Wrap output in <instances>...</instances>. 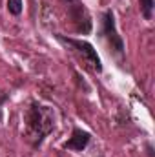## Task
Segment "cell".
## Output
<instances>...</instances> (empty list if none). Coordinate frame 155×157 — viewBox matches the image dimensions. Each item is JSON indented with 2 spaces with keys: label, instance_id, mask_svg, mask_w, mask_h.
I'll return each instance as SVG.
<instances>
[{
  "label": "cell",
  "instance_id": "7",
  "mask_svg": "<svg viewBox=\"0 0 155 157\" xmlns=\"http://www.w3.org/2000/svg\"><path fill=\"white\" fill-rule=\"evenodd\" d=\"M22 7H24L22 0H7V11H9L11 15L18 17V15L22 13Z\"/></svg>",
  "mask_w": 155,
  "mask_h": 157
},
{
  "label": "cell",
  "instance_id": "4",
  "mask_svg": "<svg viewBox=\"0 0 155 157\" xmlns=\"http://www.w3.org/2000/svg\"><path fill=\"white\" fill-rule=\"evenodd\" d=\"M102 37L108 42V48L110 51L117 55V57H122L124 55V40L119 35L117 31V24H115V15L112 9H108L104 15H102Z\"/></svg>",
  "mask_w": 155,
  "mask_h": 157
},
{
  "label": "cell",
  "instance_id": "5",
  "mask_svg": "<svg viewBox=\"0 0 155 157\" xmlns=\"http://www.w3.org/2000/svg\"><path fill=\"white\" fill-rule=\"evenodd\" d=\"M89 139H91V135L86 132V130H80V128H73V132H71V137L64 143V148L66 150H75V152H82L86 146H88V143H89Z\"/></svg>",
  "mask_w": 155,
  "mask_h": 157
},
{
  "label": "cell",
  "instance_id": "3",
  "mask_svg": "<svg viewBox=\"0 0 155 157\" xmlns=\"http://www.w3.org/2000/svg\"><path fill=\"white\" fill-rule=\"evenodd\" d=\"M57 37L62 40L64 44L71 46V48L77 51L78 55L84 59L86 66H88L91 71H95V73H100V71H102V62H100V57L97 55V49H95L89 42H86V40H77V39H66V37H62V35H57Z\"/></svg>",
  "mask_w": 155,
  "mask_h": 157
},
{
  "label": "cell",
  "instance_id": "2",
  "mask_svg": "<svg viewBox=\"0 0 155 157\" xmlns=\"http://www.w3.org/2000/svg\"><path fill=\"white\" fill-rule=\"evenodd\" d=\"M64 2H66L68 17L73 22L75 31L80 33V35H88L93 28V22H91V15L86 9V6L80 0H64Z\"/></svg>",
  "mask_w": 155,
  "mask_h": 157
},
{
  "label": "cell",
  "instance_id": "1",
  "mask_svg": "<svg viewBox=\"0 0 155 157\" xmlns=\"http://www.w3.org/2000/svg\"><path fill=\"white\" fill-rule=\"evenodd\" d=\"M55 128V112L49 106L33 102L26 112V135L33 146H39Z\"/></svg>",
  "mask_w": 155,
  "mask_h": 157
},
{
  "label": "cell",
  "instance_id": "6",
  "mask_svg": "<svg viewBox=\"0 0 155 157\" xmlns=\"http://www.w3.org/2000/svg\"><path fill=\"white\" fill-rule=\"evenodd\" d=\"M141 6V13L146 20H152V13H153V0H139Z\"/></svg>",
  "mask_w": 155,
  "mask_h": 157
}]
</instances>
